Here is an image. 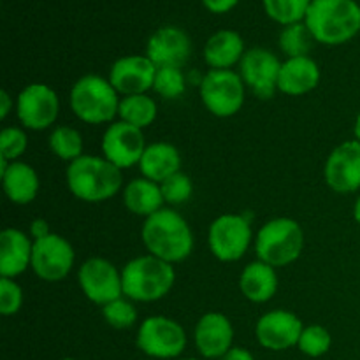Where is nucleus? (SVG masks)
Masks as SVG:
<instances>
[{
	"label": "nucleus",
	"mask_w": 360,
	"mask_h": 360,
	"mask_svg": "<svg viewBox=\"0 0 360 360\" xmlns=\"http://www.w3.org/2000/svg\"><path fill=\"white\" fill-rule=\"evenodd\" d=\"M141 238L150 255L169 264L183 262L193 250L192 229L181 214L169 207L144 220Z\"/></svg>",
	"instance_id": "nucleus-1"
},
{
	"label": "nucleus",
	"mask_w": 360,
	"mask_h": 360,
	"mask_svg": "<svg viewBox=\"0 0 360 360\" xmlns=\"http://www.w3.org/2000/svg\"><path fill=\"white\" fill-rule=\"evenodd\" d=\"M67 186L76 199L104 202L112 199L123 186L122 169L104 157L83 155L70 162L65 172Z\"/></svg>",
	"instance_id": "nucleus-2"
},
{
	"label": "nucleus",
	"mask_w": 360,
	"mask_h": 360,
	"mask_svg": "<svg viewBox=\"0 0 360 360\" xmlns=\"http://www.w3.org/2000/svg\"><path fill=\"white\" fill-rule=\"evenodd\" d=\"M306 25L316 42L345 44L360 32V6L355 0H313Z\"/></svg>",
	"instance_id": "nucleus-3"
},
{
	"label": "nucleus",
	"mask_w": 360,
	"mask_h": 360,
	"mask_svg": "<svg viewBox=\"0 0 360 360\" xmlns=\"http://www.w3.org/2000/svg\"><path fill=\"white\" fill-rule=\"evenodd\" d=\"M123 295L130 301L155 302L171 292L176 281L172 264L153 255L136 257L122 269Z\"/></svg>",
	"instance_id": "nucleus-4"
},
{
	"label": "nucleus",
	"mask_w": 360,
	"mask_h": 360,
	"mask_svg": "<svg viewBox=\"0 0 360 360\" xmlns=\"http://www.w3.org/2000/svg\"><path fill=\"white\" fill-rule=\"evenodd\" d=\"M69 102L76 118L88 125L112 123L120 108L115 86L109 79L95 74H86L72 84Z\"/></svg>",
	"instance_id": "nucleus-5"
},
{
	"label": "nucleus",
	"mask_w": 360,
	"mask_h": 360,
	"mask_svg": "<svg viewBox=\"0 0 360 360\" xmlns=\"http://www.w3.org/2000/svg\"><path fill=\"white\" fill-rule=\"evenodd\" d=\"M304 248V232L301 225L287 217L274 218L264 224L255 236V253L260 262L285 267L301 257Z\"/></svg>",
	"instance_id": "nucleus-6"
},
{
	"label": "nucleus",
	"mask_w": 360,
	"mask_h": 360,
	"mask_svg": "<svg viewBox=\"0 0 360 360\" xmlns=\"http://www.w3.org/2000/svg\"><path fill=\"white\" fill-rule=\"evenodd\" d=\"M200 98L211 115L231 118L245 104V83L232 69H211L200 81Z\"/></svg>",
	"instance_id": "nucleus-7"
},
{
	"label": "nucleus",
	"mask_w": 360,
	"mask_h": 360,
	"mask_svg": "<svg viewBox=\"0 0 360 360\" xmlns=\"http://www.w3.org/2000/svg\"><path fill=\"white\" fill-rule=\"evenodd\" d=\"M136 345L151 359H174L186 348V333L176 320L167 316H148L141 322Z\"/></svg>",
	"instance_id": "nucleus-8"
},
{
	"label": "nucleus",
	"mask_w": 360,
	"mask_h": 360,
	"mask_svg": "<svg viewBox=\"0 0 360 360\" xmlns=\"http://www.w3.org/2000/svg\"><path fill=\"white\" fill-rule=\"evenodd\" d=\"M252 224L243 214L227 213L210 225L207 245L220 262H238L252 245Z\"/></svg>",
	"instance_id": "nucleus-9"
},
{
	"label": "nucleus",
	"mask_w": 360,
	"mask_h": 360,
	"mask_svg": "<svg viewBox=\"0 0 360 360\" xmlns=\"http://www.w3.org/2000/svg\"><path fill=\"white\" fill-rule=\"evenodd\" d=\"M76 253L72 245L58 234H48L34 241L32 252V271L35 276L48 283L62 281L72 271Z\"/></svg>",
	"instance_id": "nucleus-10"
},
{
	"label": "nucleus",
	"mask_w": 360,
	"mask_h": 360,
	"mask_svg": "<svg viewBox=\"0 0 360 360\" xmlns=\"http://www.w3.org/2000/svg\"><path fill=\"white\" fill-rule=\"evenodd\" d=\"M77 281L88 301L97 306H105L123 297L122 271L101 257H91L81 264Z\"/></svg>",
	"instance_id": "nucleus-11"
},
{
	"label": "nucleus",
	"mask_w": 360,
	"mask_h": 360,
	"mask_svg": "<svg viewBox=\"0 0 360 360\" xmlns=\"http://www.w3.org/2000/svg\"><path fill=\"white\" fill-rule=\"evenodd\" d=\"M60 112L56 91L44 83L25 86L16 97V115L21 125L28 130L49 129Z\"/></svg>",
	"instance_id": "nucleus-12"
},
{
	"label": "nucleus",
	"mask_w": 360,
	"mask_h": 360,
	"mask_svg": "<svg viewBox=\"0 0 360 360\" xmlns=\"http://www.w3.org/2000/svg\"><path fill=\"white\" fill-rule=\"evenodd\" d=\"M280 70L281 62L278 56L262 48L248 49L239 62V76L243 83L259 98L274 97Z\"/></svg>",
	"instance_id": "nucleus-13"
},
{
	"label": "nucleus",
	"mask_w": 360,
	"mask_h": 360,
	"mask_svg": "<svg viewBox=\"0 0 360 360\" xmlns=\"http://www.w3.org/2000/svg\"><path fill=\"white\" fill-rule=\"evenodd\" d=\"M146 143L143 130L125 122H112L102 136V153L118 169L139 165Z\"/></svg>",
	"instance_id": "nucleus-14"
},
{
	"label": "nucleus",
	"mask_w": 360,
	"mask_h": 360,
	"mask_svg": "<svg viewBox=\"0 0 360 360\" xmlns=\"http://www.w3.org/2000/svg\"><path fill=\"white\" fill-rule=\"evenodd\" d=\"M323 178L333 192L354 193L360 190V143L345 141L330 151L323 167Z\"/></svg>",
	"instance_id": "nucleus-15"
},
{
	"label": "nucleus",
	"mask_w": 360,
	"mask_h": 360,
	"mask_svg": "<svg viewBox=\"0 0 360 360\" xmlns=\"http://www.w3.org/2000/svg\"><path fill=\"white\" fill-rule=\"evenodd\" d=\"M302 329L304 326L295 313L274 309V311H267L266 315L260 316L255 326V336L260 347L273 352H281L299 343Z\"/></svg>",
	"instance_id": "nucleus-16"
},
{
	"label": "nucleus",
	"mask_w": 360,
	"mask_h": 360,
	"mask_svg": "<svg viewBox=\"0 0 360 360\" xmlns=\"http://www.w3.org/2000/svg\"><path fill=\"white\" fill-rule=\"evenodd\" d=\"M157 65L148 56L130 55L118 58L109 70V83L123 97L127 95L146 94L153 88Z\"/></svg>",
	"instance_id": "nucleus-17"
},
{
	"label": "nucleus",
	"mask_w": 360,
	"mask_h": 360,
	"mask_svg": "<svg viewBox=\"0 0 360 360\" xmlns=\"http://www.w3.org/2000/svg\"><path fill=\"white\" fill-rule=\"evenodd\" d=\"M192 42L190 37L178 27L158 28L150 37L146 46V56L160 67H179L181 69L190 58Z\"/></svg>",
	"instance_id": "nucleus-18"
},
{
	"label": "nucleus",
	"mask_w": 360,
	"mask_h": 360,
	"mask_svg": "<svg viewBox=\"0 0 360 360\" xmlns=\"http://www.w3.org/2000/svg\"><path fill=\"white\" fill-rule=\"evenodd\" d=\"M195 347L206 359H221L232 348L234 327L224 313L211 311L200 316L195 326Z\"/></svg>",
	"instance_id": "nucleus-19"
},
{
	"label": "nucleus",
	"mask_w": 360,
	"mask_h": 360,
	"mask_svg": "<svg viewBox=\"0 0 360 360\" xmlns=\"http://www.w3.org/2000/svg\"><path fill=\"white\" fill-rule=\"evenodd\" d=\"M34 239L20 229H4L0 232V276L16 278L32 266Z\"/></svg>",
	"instance_id": "nucleus-20"
},
{
	"label": "nucleus",
	"mask_w": 360,
	"mask_h": 360,
	"mask_svg": "<svg viewBox=\"0 0 360 360\" xmlns=\"http://www.w3.org/2000/svg\"><path fill=\"white\" fill-rule=\"evenodd\" d=\"M0 176L7 199L14 204L32 202L39 193V176L30 164L25 162H7L0 158Z\"/></svg>",
	"instance_id": "nucleus-21"
},
{
	"label": "nucleus",
	"mask_w": 360,
	"mask_h": 360,
	"mask_svg": "<svg viewBox=\"0 0 360 360\" xmlns=\"http://www.w3.org/2000/svg\"><path fill=\"white\" fill-rule=\"evenodd\" d=\"M320 83V69L309 56L287 58L281 63L278 91L290 97H301L315 90Z\"/></svg>",
	"instance_id": "nucleus-22"
},
{
	"label": "nucleus",
	"mask_w": 360,
	"mask_h": 360,
	"mask_svg": "<svg viewBox=\"0 0 360 360\" xmlns=\"http://www.w3.org/2000/svg\"><path fill=\"white\" fill-rule=\"evenodd\" d=\"M139 171L143 178L155 183H164L172 174L181 171V153L178 148L169 143H153L146 146L139 162Z\"/></svg>",
	"instance_id": "nucleus-23"
},
{
	"label": "nucleus",
	"mask_w": 360,
	"mask_h": 360,
	"mask_svg": "<svg viewBox=\"0 0 360 360\" xmlns=\"http://www.w3.org/2000/svg\"><path fill=\"white\" fill-rule=\"evenodd\" d=\"M239 290L248 301L257 304L271 301L278 292L276 269L260 260L248 264L239 276Z\"/></svg>",
	"instance_id": "nucleus-24"
},
{
	"label": "nucleus",
	"mask_w": 360,
	"mask_h": 360,
	"mask_svg": "<svg viewBox=\"0 0 360 360\" xmlns=\"http://www.w3.org/2000/svg\"><path fill=\"white\" fill-rule=\"evenodd\" d=\"M123 204L130 213L150 218L164 210L165 199L158 183L148 178H136L123 188Z\"/></svg>",
	"instance_id": "nucleus-25"
},
{
	"label": "nucleus",
	"mask_w": 360,
	"mask_h": 360,
	"mask_svg": "<svg viewBox=\"0 0 360 360\" xmlns=\"http://www.w3.org/2000/svg\"><path fill=\"white\" fill-rule=\"evenodd\" d=\"M245 42L234 30H220L207 39L204 60L211 69H231L245 56Z\"/></svg>",
	"instance_id": "nucleus-26"
},
{
	"label": "nucleus",
	"mask_w": 360,
	"mask_h": 360,
	"mask_svg": "<svg viewBox=\"0 0 360 360\" xmlns=\"http://www.w3.org/2000/svg\"><path fill=\"white\" fill-rule=\"evenodd\" d=\"M157 102L146 94L137 95H127L120 101L118 116L122 122L129 123V125L137 127V129H146L157 118Z\"/></svg>",
	"instance_id": "nucleus-27"
},
{
	"label": "nucleus",
	"mask_w": 360,
	"mask_h": 360,
	"mask_svg": "<svg viewBox=\"0 0 360 360\" xmlns=\"http://www.w3.org/2000/svg\"><path fill=\"white\" fill-rule=\"evenodd\" d=\"M49 150L60 160L74 162L83 157V137L72 127H56L49 136Z\"/></svg>",
	"instance_id": "nucleus-28"
},
{
	"label": "nucleus",
	"mask_w": 360,
	"mask_h": 360,
	"mask_svg": "<svg viewBox=\"0 0 360 360\" xmlns=\"http://www.w3.org/2000/svg\"><path fill=\"white\" fill-rule=\"evenodd\" d=\"M313 34L309 32L306 23H294L285 27L280 35V48L288 58H297V56H308L309 49L313 48Z\"/></svg>",
	"instance_id": "nucleus-29"
},
{
	"label": "nucleus",
	"mask_w": 360,
	"mask_h": 360,
	"mask_svg": "<svg viewBox=\"0 0 360 360\" xmlns=\"http://www.w3.org/2000/svg\"><path fill=\"white\" fill-rule=\"evenodd\" d=\"M309 6H311L309 0H264L267 16L285 27L306 20Z\"/></svg>",
	"instance_id": "nucleus-30"
},
{
	"label": "nucleus",
	"mask_w": 360,
	"mask_h": 360,
	"mask_svg": "<svg viewBox=\"0 0 360 360\" xmlns=\"http://www.w3.org/2000/svg\"><path fill=\"white\" fill-rule=\"evenodd\" d=\"M153 90L164 98H178L185 94L186 79L179 67H160L157 69Z\"/></svg>",
	"instance_id": "nucleus-31"
},
{
	"label": "nucleus",
	"mask_w": 360,
	"mask_h": 360,
	"mask_svg": "<svg viewBox=\"0 0 360 360\" xmlns=\"http://www.w3.org/2000/svg\"><path fill=\"white\" fill-rule=\"evenodd\" d=\"M330 345H333V338L326 327L309 326L302 329L297 347L308 357H322L329 352Z\"/></svg>",
	"instance_id": "nucleus-32"
},
{
	"label": "nucleus",
	"mask_w": 360,
	"mask_h": 360,
	"mask_svg": "<svg viewBox=\"0 0 360 360\" xmlns=\"http://www.w3.org/2000/svg\"><path fill=\"white\" fill-rule=\"evenodd\" d=\"M102 316L115 329H130L137 322V309L129 299H116L102 306Z\"/></svg>",
	"instance_id": "nucleus-33"
},
{
	"label": "nucleus",
	"mask_w": 360,
	"mask_h": 360,
	"mask_svg": "<svg viewBox=\"0 0 360 360\" xmlns=\"http://www.w3.org/2000/svg\"><path fill=\"white\" fill-rule=\"evenodd\" d=\"M160 188L162 193H164L165 202L171 204V206H178V204L186 202L192 197L193 183L190 179V176L179 171L176 174H172L171 178L165 179L164 183H160Z\"/></svg>",
	"instance_id": "nucleus-34"
},
{
	"label": "nucleus",
	"mask_w": 360,
	"mask_h": 360,
	"mask_svg": "<svg viewBox=\"0 0 360 360\" xmlns=\"http://www.w3.org/2000/svg\"><path fill=\"white\" fill-rule=\"evenodd\" d=\"M27 134L16 127H6L0 134V158L7 162H16L27 151Z\"/></svg>",
	"instance_id": "nucleus-35"
},
{
	"label": "nucleus",
	"mask_w": 360,
	"mask_h": 360,
	"mask_svg": "<svg viewBox=\"0 0 360 360\" xmlns=\"http://www.w3.org/2000/svg\"><path fill=\"white\" fill-rule=\"evenodd\" d=\"M23 306V290L13 278H0V313L16 315Z\"/></svg>",
	"instance_id": "nucleus-36"
},
{
	"label": "nucleus",
	"mask_w": 360,
	"mask_h": 360,
	"mask_svg": "<svg viewBox=\"0 0 360 360\" xmlns=\"http://www.w3.org/2000/svg\"><path fill=\"white\" fill-rule=\"evenodd\" d=\"M202 2H204V6L211 11V13L221 14V13H227V11H231L232 7L238 4V0H202Z\"/></svg>",
	"instance_id": "nucleus-37"
},
{
	"label": "nucleus",
	"mask_w": 360,
	"mask_h": 360,
	"mask_svg": "<svg viewBox=\"0 0 360 360\" xmlns=\"http://www.w3.org/2000/svg\"><path fill=\"white\" fill-rule=\"evenodd\" d=\"M48 234H51V231H49V227H48V221L42 220V218H37V220L32 221L30 236H32V239H34V241H35V239L44 238V236H48Z\"/></svg>",
	"instance_id": "nucleus-38"
},
{
	"label": "nucleus",
	"mask_w": 360,
	"mask_h": 360,
	"mask_svg": "<svg viewBox=\"0 0 360 360\" xmlns=\"http://www.w3.org/2000/svg\"><path fill=\"white\" fill-rule=\"evenodd\" d=\"M221 360H255L253 359V355L250 354L246 348H241V347H232L231 350L227 352V354L221 357Z\"/></svg>",
	"instance_id": "nucleus-39"
},
{
	"label": "nucleus",
	"mask_w": 360,
	"mask_h": 360,
	"mask_svg": "<svg viewBox=\"0 0 360 360\" xmlns=\"http://www.w3.org/2000/svg\"><path fill=\"white\" fill-rule=\"evenodd\" d=\"M13 105H14V102H13V98H11V95L7 94L6 90L0 91V118L6 120Z\"/></svg>",
	"instance_id": "nucleus-40"
},
{
	"label": "nucleus",
	"mask_w": 360,
	"mask_h": 360,
	"mask_svg": "<svg viewBox=\"0 0 360 360\" xmlns=\"http://www.w3.org/2000/svg\"><path fill=\"white\" fill-rule=\"evenodd\" d=\"M354 136H355V141H359V143H360V111H359L357 118H355V125H354Z\"/></svg>",
	"instance_id": "nucleus-41"
},
{
	"label": "nucleus",
	"mask_w": 360,
	"mask_h": 360,
	"mask_svg": "<svg viewBox=\"0 0 360 360\" xmlns=\"http://www.w3.org/2000/svg\"><path fill=\"white\" fill-rule=\"evenodd\" d=\"M354 218L355 221L360 225V195L357 197V200H355V206H354Z\"/></svg>",
	"instance_id": "nucleus-42"
},
{
	"label": "nucleus",
	"mask_w": 360,
	"mask_h": 360,
	"mask_svg": "<svg viewBox=\"0 0 360 360\" xmlns=\"http://www.w3.org/2000/svg\"><path fill=\"white\" fill-rule=\"evenodd\" d=\"M183 360H197V359H183Z\"/></svg>",
	"instance_id": "nucleus-43"
},
{
	"label": "nucleus",
	"mask_w": 360,
	"mask_h": 360,
	"mask_svg": "<svg viewBox=\"0 0 360 360\" xmlns=\"http://www.w3.org/2000/svg\"><path fill=\"white\" fill-rule=\"evenodd\" d=\"M62 360H74V359H62Z\"/></svg>",
	"instance_id": "nucleus-44"
}]
</instances>
